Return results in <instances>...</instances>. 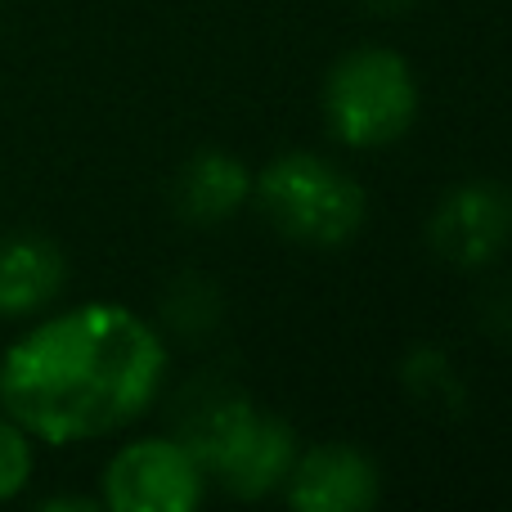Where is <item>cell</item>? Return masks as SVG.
Here are the masks:
<instances>
[{
    "instance_id": "1",
    "label": "cell",
    "mask_w": 512,
    "mask_h": 512,
    "mask_svg": "<svg viewBox=\"0 0 512 512\" xmlns=\"http://www.w3.org/2000/svg\"><path fill=\"white\" fill-rule=\"evenodd\" d=\"M162 378V346L122 306H81L27 333L0 369V396L27 436L68 445L131 423Z\"/></svg>"
},
{
    "instance_id": "2",
    "label": "cell",
    "mask_w": 512,
    "mask_h": 512,
    "mask_svg": "<svg viewBox=\"0 0 512 512\" xmlns=\"http://www.w3.org/2000/svg\"><path fill=\"white\" fill-rule=\"evenodd\" d=\"M324 113L337 140L355 149H378V144L400 140L418 113L414 72L400 54L378 50V45L346 54L328 72Z\"/></svg>"
},
{
    "instance_id": "3",
    "label": "cell",
    "mask_w": 512,
    "mask_h": 512,
    "mask_svg": "<svg viewBox=\"0 0 512 512\" xmlns=\"http://www.w3.org/2000/svg\"><path fill=\"white\" fill-rule=\"evenodd\" d=\"M256 203L279 234L315 248L346 243L364 221V194L346 171L306 153L279 158L256 180Z\"/></svg>"
},
{
    "instance_id": "4",
    "label": "cell",
    "mask_w": 512,
    "mask_h": 512,
    "mask_svg": "<svg viewBox=\"0 0 512 512\" xmlns=\"http://www.w3.org/2000/svg\"><path fill=\"white\" fill-rule=\"evenodd\" d=\"M104 499L117 512H189L203 499V468L180 441H135L108 463Z\"/></svg>"
},
{
    "instance_id": "5",
    "label": "cell",
    "mask_w": 512,
    "mask_h": 512,
    "mask_svg": "<svg viewBox=\"0 0 512 512\" xmlns=\"http://www.w3.org/2000/svg\"><path fill=\"white\" fill-rule=\"evenodd\" d=\"M432 248L454 265H486L512 234V194L490 180L459 185L432 216Z\"/></svg>"
},
{
    "instance_id": "6",
    "label": "cell",
    "mask_w": 512,
    "mask_h": 512,
    "mask_svg": "<svg viewBox=\"0 0 512 512\" xmlns=\"http://www.w3.org/2000/svg\"><path fill=\"white\" fill-rule=\"evenodd\" d=\"M288 499L306 512H360L378 499V472L346 445H319L288 468Z\"/></svg>"
},
{
    "instance_id": "7",
    "label": "cell",
    "mask_w": 512,
    "mask_h": 512,
    "mask_svg": "<svg viewBox=\"0 0 512 512\" xmlns=\"http://www.w3.org/2000/svg\"><path fill=\"white\" fill-rule=\"evenodd\" d=\"M297 463V441L279 418H261L256 414L248 427L239 432V441L225 450V459L216 463L207 477H216L230 495L256 499L270 486H279L288 477V468Z\"/></svg>"
},
{
    "instance_id": "8",
    "label": "cell",
    "mask_w": 512,
    "mask_h": 512,
    "mask_svg": "<svg viewBox=\"0 0 512 512\" xmlns=\"http://www.w3.org/2000/svg\"><path fill=\"white\" fill-rule=\"evenodd\" d=\"M63 252L45 239L0 243V315L41 310L63 288Z\"/></svg>"
},
{
    "instance_id": "9",
    "label": "cell",
    "mask_w": 512,
    "mask_h": 512,
    "mask_svg": "<svg viewBox=\"0 0 512 512\" xmlns=\"http://www.w3.org/2000/svg\"><path fill=\"white\" fill-rule=\"evenodd\" d=\"M248 194H252L248 171H243L234 158H225V153H198L176 180L180 212L198 225L225 221Z\"/></svg>"
},
{
    "instance_id": "10",
    "label": "cell",
    "mask_w": 512,
    "mask_h": 512,
    "mask_svg": "<svg viewBox=\"0 0 512 512\" xmlns=\"http://www.w3.org/2000/svg\"><path fill=\"white\" fill-rule=\"evenodd\" d=\"M32 477V441L27 427L0 418V499H14Z\"/></svg>"
},
{
    "instance_id": "11",
    "label": "cell",
    "mask_w": 512,
    "mask_h": 512,
    "mask_svg": "<svg viewBox=\"0 0 512 512\" xmlns=\"http://www.w3.org/2000/svg\"><path fill=\"white\" fill-rule=\"evenodd\" d=\"M360 5H369V9H378V14H396V9H405V5H414V0H360Z\"/></svg>"
}]
</instances>
